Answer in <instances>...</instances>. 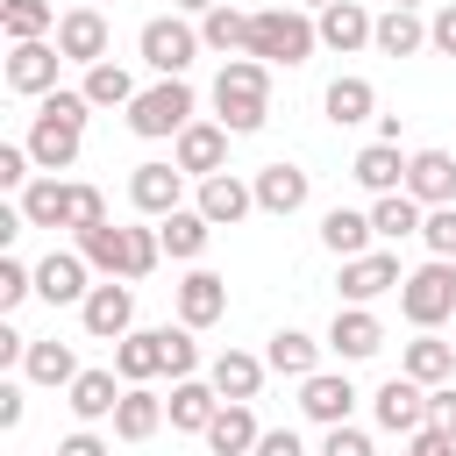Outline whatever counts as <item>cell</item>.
Wrapping results in <instances>:
<instances>
[{
	"instance_id": "cell-1",
	"label": "cell",
	"mask_w": 456,
	"mask_h": 456,
	"mask_svg": "<svg viewBox=\"0 0 456 456\" xmlns=\"http://www.w3.org/2000/svg\"><path fill=\"white\" fill-rule=\"evenodd\" d=\"M86 114H93V100L86 93H50L43 107H36V128H28V157H36V171H71L78 164V135H86Z\"/></svg>"
},
{
	"instance_id": "cell-2",
	"label": "cell",
	"mask_w": 456,
	"mask_h": 456,
	"mask_svg": "<svg viewBox=\"0 0 456 456\" xmlns=\"http://www.w3.org/2000/svg\"><path fill=\"white\" fill-rule=\"evenodd\" d=\"M214 107H221V128H228V135H256V128L271 121V64L228 57L221 78H214Z\"/></svg>"
},
{
	"instance_id": "cell-3",
	"label": "cell",
	"mask_w": 456,
	"mask_h": 456,
	"mask_svg": "<svg viewBox=\"0 0 456 456\" xmlns=\"http://www.w3.org/2000/svg\"><path fill=\"white\" fill-rule=\"evenodd\" d=\"M314 43H321V21H306L299 7H256L242 57H256V64H306Z\"/></svg>"
},
{
	"instance_id": "cell-4",
	"label": "cell",
	"mask_w": 456,
	"mask_h": 456,
	"mask_svg": "<svg viewBox=\"0 0 456 456\" xmlns=\"http://www.w3.org/2000/svg\"><path fill=\"white\" fill-rule=\"evenodd\" d=\"M192 107H200V100H192V86H185V78H157V86H142V93H135L128 128H135L142 142H164V135L178 142V135L192 128Z\"/></svg>"
},
{
	"instance_id": "cell-5",
	"label": "cell",
	"mask_w": 456,
	"mask_h": 456,
	"mask_svg": "<svg viewBox=\"0 0 456 456\" xmlns=\"http://www.w3.org/2000/svg\"><path fill=\"white\" fill-rule=\"evenodd\" d=\"M399 314H406L420 335H435V328L456 314V264H449V256H428L420 271H406V285H399Z\"/></svg>"
},
{
	"instance_id": "cell-6",
	"label": "cell",
	"mask_w": 456,
	"mask_h": 456,
	"mask_svg": "<svg viewBox=\"0 0 456 456\" xmlns=\"http://www.w3.org/2000/svg\"><path fill=\"white\" fill-rule=\"evenodd\" d=\"M135 50H142V64H150L157 78H185V71H192V57H200L207 43H200V28H192L185 14H157V21H142Z\"/></svg>"
},
{
	"instance_id": "cell-7",
	"label": "cell",
	"mask_w": 456,
	"mask_h": 456,
	"mask_svg": "<svg viewBox=\"0 0 456 456\" xmlns=\"http://www.w3.org/2000/svg\"><path fill=\"white\" fill-rule=\"evenodd\" d=\"M57 64H64L57 36H50V43H14V50H7V93L50 100V93H57Z\"/></svg>"
},
{
	"instance_id": "cell-8",
	"label": "cell",
	"mask_w": 456,
	"mask_h": 456,
	"mask_svg": "<svg viewBox=\"0 0 456 456\" xmlns=\"http://www.w3.org/2000/svg\"><path fill=\"white\" fill-rule=\"evenodd\" d=\"M399 285H406V271H399L392 249H363V256L342 264V306H370V299H385Z\"/></svg>"
},
{
	"instance_id": "cell-9",
	"label": "cell",
	"mask_w": 456,
	"mask_h": 456,
	"mask_svg": "<svg viewBox=\"0 0 456 456\" xmlns=\"http://www.w3.org/2000/svg\"><path fill=\"white\" fill-rule=\"evenodd\" d=\"M370 413H378L385 435H420V428H428V385H413V378L399 370V378H385V385L370 392Z\"/></svg>"
},
{
	"instance_id": "cell-10",
	"label": "cell",
	"mask_w": 456,
	"mask_h": 456,
	"mask_svg": "<svg viewBox=\"0 0 456 456\" xmlns=\"http://www.w3.org/2000/svg\"><path fill=\"white\" fill-rule=\"evenodd\" d=\"M78 321H86V335H100V342H121V335H135V292H128L121 278H107V285H93V292H86Z\"/></svg>"
},
{
	"instance_id": "cell-11",
	"label": "cell",
	"mask_w": 456,
	"mask_h": 456,
	"mask_svg": "<svg viewBox=\"0 0 456 456\" xmlns=\"http://www.w3.org/2000/svg\"><path fill=\"white\" fill-rule=\"evenodd\" d=\"M93 278V264L78 256V249H50L43 264H36V299H50V306H86V285Z\"/></svg>"
},
{
	"instance_id": "cell-12",
	"label": "cell",
	"mask_w": 456,
	"mask_h": 456,
	"mask_svg": "<svg viewBox=\"0 0 456 456\" xmlns=\"http://www.w3.org/2000/svg\"><path fill=\"white\" fill-rule=\"evenodd\" d=\"M171 164H178L185 178H214V171H228V128H221V121H192V128L171 142Z\"/></svg>"
},
{
	"instance_id": "cell-13",
	"label": "cell",
	"mask_w": 456,
	"mask_h": 456,
	"mask_svg": "<svg viewBox=\"0 0 456 456\" xmlns=\"http://www.w3.org/2000/svg\"><path fill=\"white\" fill-rule=\"evenodd\" d=\"M128 200H135V214L164 221V214H178V200H185V171H178V164H135V171H128Z\"/></svg>"
},
{
	"instance_id": "cell-14",
	"label": "cell",
	"mask_w": 456,
	"mask_h": 456,
	"mask_svg": "<svg viewBox=\"0 0 456 456\" xmlns=\"http://www.w3.org/2000/svg\"><path fill=\"white\" fill-rule=\"evenodd\" d=\"M328 349H335L342 363H363V356L385 349V321H378L370 306H335V321H328Z\"/></svg>"
},
{
	"instance_id": "cell-15",
	"label": "cell",
	"mask_w": 456,
	"mask_h": 456,
	"mask_svg": "<svg viewBox=\"0 0 456 456\" xmlns=\"http://www.w3.org/2000/svg\"><path fill=\"white\" fill-rule=\"evenodd\" d=\"M121 370H78L71 385H64V406L78 413V428H100V420H114V406H121Z\"/></svg>"
},
{
	"instance_id": "cell-16",
	"label": "cell",
	"mask_w": 456,
	"mask_h": 456,
	"mask_svg": "<svg viewBox=\"0 0 456 456\" xmlns=\"http://www.w3.org/2000/svg\"><path fill=\"white\" fill-rule=\"evenodd\" d=\"M249 185H256V214H278V221L299 214V207L314 200V178H306L299 164H264Z\"/></svg>"
},
{
	"instance_id": "cell-17",
	"label": "cell",
	"mask_w": 456,
	"mask_h": 456,
	"mask_svg": "<svg viewBox=\"0 0 456 456\" xmlns=\"http://www.w3.org/2000/svg\"><path fill=\"white\" fill-rule=\"evenodd\" d=\"M214 228H235L242 214H256V185L249 178H235V171H214V178H200V200H192Z\"/></svg>"
},
{
	"instance_id": "cell-18",
	"label": "cell",
	"mask_w": 456,
	"mask_h": 456,
	"mask_svg": "<svg viewBox=\"0 0 456 456\" xmlns=\"http://www.w3.org/2000/svg\"><path fill=\"white\" fill-rule=\"evenodd\" d=\"M228 314V278L221 271H185L178 278V328H214Z\"/></svg>"
},
{
	"instance_id": "cell-19",
	"label": "cell",
	"mask_w": 456,
	"mask_h": 456,
	"mask_svg": "<svg viewBox=\"0 0 456 456\" xmlns=\"http://www.w3.org/2000/svg\"><path fill=\"white\" fill-rule=\"evenodd\" d=\"M264 370H271L264 356H249V349H221V356L207 363V385H214L228 406H249V399L264 392Z\"/></svg>"
},
{
	"instance_id": "cell-20",
	"label": "cell",
	"mask_w": 456,
	"mask_h": 456,
	"mask_svg": "<svg viewBox=\"0 0 456 456\" xmlns=\"http://www.w3.org/2000/svg\"><path fill=\"white\" fill-rule=\"evenodd\" d=\"M57 50L71 57V64H107V14L100 7H71L64 21H57Z\"/></svg>"
},
{
	"instance_id": "cell-21",
	"label": "cell",
	"mask_w": 456,
	"mask_h": 456,
	"mask_svg": "<svg viewBox=\"0 0 456 456\" xmlns=\"http://www.w3.org/2000/svg\"><path fill=\"white\" fill-rule=\"evenodd\" d=\"M406 164H413V157H399V142H363L356 164H349V178H356L370 200H385V192H406Z\"/></svg>"
},
{
	"instance_id": "cell-22",
	"label": "cell",
	"mask_w": 456,
	"mask_h": 456,
	"mask_svg": "<svg viewBox=\"0 0 456 456\" xmlns=\"http://www.w3.org/2000/svg\"><path fill=\"white\" fill-rule=\"evenodd\" d=\"M349 406H356V385L335 378V370H314V378L299 385V413L321 420V428H349Z\"/></svg>"
},
{
	"instance_id": "cell-23",
	"label": "cell",
	"mask_w": 456,
	"mask_h": 456,
	"mask_svg": "<svg viewBox=\"0 0 456 456\" xmlns=\"http://www.w3.org/2000/svg\"><path fill=\"white\" fill-rule=\"evenodd\" d=\"M221 406H228V399H221L207 378H178V385H171V399H164V413H171V428H178V435H207Z\"/></svg>"
},
{
	"instance_id": "cell-24",
	"label": "cell",
	"mask_w": 456,
	"mask_h": 456,
	"mask_svg": "<svg viewBox=\"0 0 456 456\" xmlns=\"http://www.w3.org/2000/svg\"><path fill=\"white\" fill-rule=\"evenodd\" d=\"M406 192H413L420 207H456V157H449V150H413Z\"/></svg>"
},
{
	"instance_id": "cell-25",
	"label": "cell",
	"mask_w": 456,
	"mask_h": 456,
	"mask_svg": "<svg viewBox=\"0 0 456 456\" xmlns=\"http://www.w3.org/2000/svg\"><path fill=\"white\" fill-rule=\"evenodd\" d=\"M399 370L413 378V385H456V342H442V335H413L406 349H399Z\"/></svg>"
},
{
	"instance_id": "cell-26",
	"label": "cell",
	"mask_w": 456,
	"mask_h": 456,
	"mask_svg": "<svg viewBox=\"0 0 456 456\" xmlns=\"http://www.w3.org/2000/svg\"><path fill=\"white\" fill-rule=\"evenodd\" d=\"M370 36H378V21H370L356 0H335V7H321V50L349 57V50H363Z\"/></svg>"
},
{
	"instance_id": "cell-27",
	"label": "cell",
	"mask_w": 456,
	"mask_h": 456,
	"mask_svg": "<svg viewBox=\"0 0 456 456\" xmlns=\"http://www.w3.org/2000/svg\"><path fill=\"white\" fill-rule=\"evenodd\" d=\"M114 370H121V385H150V378L164 370V328L121 335V342H114Z\"/></svg>"
},
{
	"instance_id": "cell-28",
	"label": "cell",
	"mask_w": 456,
	"mask_h": 456,
	"mask_svg": "<svg viewBox=\"0 0 456 456\" xmlns=\"http://www.w3.org/2000/svg\"><path fill=\"white\" fill-rule=\"evenodd\" d=\"M207 235H214V221H207L200 207H178V214L157 221V242H164V256H178V264H200Z\"/></svg>"
},
{
	"instance_id": "cell-29",
	"label": "cell",
	"mask_w": 456,
	"mask_h": 456,
	"mask_svg": "<svg viewBox=\"0 0 456 456\" xmlns=\"http://www.w3.org/2000/svg\"><path fill=\"white\" fill-rule=\"evenodd\" d=\"M157 428H164V399L150 385H128L121 406H114V442H150Z\"/></svg>"
},
{
	"instance_id": "cell-30",
	"label": "cell",
	"mask_w": 456,
	"mask_h": 456,
	"mask_svg": "<svg viewBox=\"0 0 456 456\" xmlns=\"http://www.w3.org/2000/svg\"><path fill=\"white\" fill-rule=\"evenodd\" d=\"M321 107H328V121H335V128H356V121H370L378 86H370V78H356V71H342V78L321 93Z\"/></svg>"
},
{
	"instance_id": "cell-31",
	"label": "cell",
	"mask_w": 456,
	"mask_h": 456,
	"mask_svg": "<svg viewBox=\"0 0 456 456\" xmlns=\"http://www.w3.org/2000/svg\"><path fill=\"white\" fill-rule=\"evenodd\" d=\"M264 363H271L278 378H299V385H306V378L321 370V342H314V335H299V328H278V335H271V349H264Z\"/></svg>"
},
{
	"instance_id": "cell-32",
	"label": "cell",
	"mask_w": 456,
	"mask_h": 456,
	"mask_svg": "<svg viewBox=\"0 0 456 456\" xmlns=\"http://www.w3.org/2000/svg\"><path fill=\"white\" fill-rule=\"evenodd\" d=\"M256 442H264V428H256L249 406H221L214 428H207V449L214 456H256Z\"/></svg>"
},
{
	"instance_id": "cell-33",
	"label": "cell",
	"mask_w": 456,
	"mask_h": 456,
	"mask_svg": "<svg viewBox=\"0 0 456 456\" xmlns=\"http://www.w3.org/2000/svg\"><path fill=\"white\" fill-rule=\"evenodd\" d=\"M57 7L50 0H0V28H7V43H50L57 36Z\"/></svg>"
},
{
	"instance_id": "cell-34",
	"label": "cell",
	"mask_w": 456,
	"mask_h": 456,
	"mask_svg": "<svg viewBox=\"0 0 456 456\" xmlns=\"http://www.w3.org/2000/svg\"><path fill=\"white\" fill-rule=\"evenodd\" d=\"M370 235H378V228H370V214H356V207H328V214H321V242H328L342 264H349V256H363V249H370Z\"/></svg>"
},
{
	"instance_id": "cell-35",
	"label": "cell",
	"mask_w": 456,
	"mask_h": 456,
	"mask_svg": "<svg viewBox=\"0 0 456 456\" xmlns=\"http://www.w3.org/2000/svg\"><path fill=\"white\" fill-rule=\"evenodd\" d=\"M385 57H413V50H428V21L413 14V7H385L378 14V36H370Z\"/></svg>"
},
{
	"instance_id": "cell-36",
	"label": "cell",
	"mask_w": 456,
	"mask_h": 456,
	"mask_svg": "<svg viewBox=\"0 0 456 456\" xmlns=\"http://www.w3.org/2000/svg\"><path fill=\"white\" fill-rule=\"evenodd\" d=\"M14 207H21L28 228H64V214H71V185H64V178H36Z\"/></svg>"
},
{
	"instance_id": "cell-37",
	"label": "cell",
	"mask_w": 456,
	"mask_h": 456,
	"mask_svg": "<svg viewBox=\"0 0 456 456\" xmlns=\"http://www.w3.org/2000/svg\"><path fill=\"white\" fill-rule=\"evenodd\" d=\"M420 221H428V207H420L413 192H385V200L370 207V228H378L385 242H406V235H420Z\"/></svg>"
},
{
	"instance_id": "cell-38",
	"label": "cell",
	"mask_w": 456,
	"mask_h": 456,
	"mask_svg": "<svg viewBox=\"0 0 456 456\" xmlns=\"http://www.w3.org/2000/svg\"><path fill=\"white\" fill-rule=\"evenodd\" d=\"M200 43L221 50V57H242V50H249V14H235V7L221 0L214 14H200Z\"/></svg>"
},
{
	"instance_id": "cell-39",
	"label": "cell",
	"mask_w": 456,
	"mask_h": 456,
	"mask_svg": "<svg viewBox=\"0 0 456 456\" xmlns=\"http://www.w3.org/2000/svg\"><path fill=\"white\" fill-rule=\"evenodd\" d=\"M78 93H86L93 107H135V93H142V86L128 78V64H114V57H107V64H93V71H86V86H78Z\"/></svg>"
},
{
	"instance_id": "cell-40",
	"label": "cell",
	"mask_w": 456,
	"mask_h": 456,
	"mask_svg": "<svg viewBox=\"0 0 456 456\" xmlns=\"http://www.w3.org/2000/svg\"><path fill=\"white\" fill-rule=\"evenodd\" d=\"M78 256L93 264V271H107V278H128V228H93V235H78Z\"/></svg>"
},
{
	"instance_id": "cell-41",
	"label": "cell",
	"mask_w": 456,
	"mask_h": 456,
	"mask_svg": "<svg viewBox=\"0 0 456 456\" xmlns=\"http://www.w3.org/2000/svg\"><path fill=\"white\" fill-rule=\"evenodd\" d=\"M21 370H28V385H71L78 378V356H71V342H28Z\"/></svg>"
},
{
	"instance_id": "cell-42",
	"label": "cell",
	"mask_w": 456,
	"mask_h": 456,
	"mask_svg": "<svg viewBox=\"0 0 456 456\" xmlns=\"http://www.w3.org/2000/svg\"><path fill=\"white\" fill-rule=\"evenodd\" d=\"M64 228H71V235L107 228V200H100V185H71V214H64Z\"/></svg>"
},
{
	"instance_id": "cell-43",
	"label": "cell",
	"mask_w": 456,
	"mask_h": 456,
	"mask_svg": "<svg viewBox=\"0 0 456 456\" xmlns=\"http://www.w3.org/2000/svg\"><path fill=\"white\" fill-rule=\"evenodd\" d=\"M164 370H171V385L200 370V342H192V328H164Z\"/></svg>"
},
{
	"instance_id": "cell-44",
	"label": "cell",
	"mask_w": 456,
	"mask_h": 456,
	"mask_svg": "<svg viewBox=\"0 0 456 456\" xmlns=\"http://www.w3.org/2000/svg\"><path fill=\"white\" fill-rule=\"evenodd\" d=\"M420 242H428V256H449V264H456V207H428Z\"/></svg>"
},
{
	"instance_id": "cell-45",
	"label": "cell",
	"mask_w": 456,
	"mask_h": 456,
	"mask_svg": "<svg viewBox=\"0 0 456 456\" xmlns=\"http://www.w3.org/2000/svg\"><path fill=\"white\" fill-rule=\"evenodd\" d=\"M28 292H36V271H28L21 256H0V314H14Z\"/></svg>"
},
{
	"instance_id": "cell-46",
	"label": "cell",
	"mask_w": 456,
	"mask_h": 456,
	"mask_svg": "<svg viewBox=\"0 0 456 456\" xmlns=\"http://www.w3.org/2000/svg\"><path fill=\"white\" fill-rule=\"evenodd\" d=\"M28 171H36L28 142H0V185H7V192H28V185H36Z\"/></svg>"
},
{
	"instance_id": "cell-47",
	"label": "cell",
	"mask_w": 456,
	"mask_h": 456,
	"mask_svg": "<svg viewBox=\"0 0 456 456\" xmlns=\"http://www.w3.org/2000/svg\"><path fill=\"white\" fill-rule=\"evenodd\" d=\"M321 456H378V449H370V435H363V428H328Z\"/></svg>"
},
{
	"instance_id": "cell-48",
	"label": "cell",
	"mask_w": 456,
	"mask_h": 456,
	"mask_svg": "<svg viewBox=\"0 0 456 456\" xmlns=\"http://www.w3.org/2000/svg\"><path fill=\"white\" fill-rule=\"evenodd\" d=\"M428 43H435L442 57H456V0H442V7L428 14Z\"/></svg>"
},
{
	"instance_id": "cell-49",
	"label": "cell",
	"mask_w": 456,
	"mask_h": 456,
	"mask_svg": "<svg viewBox=\"0 0 456 456\" xmlns=\"http://www.w3.org/2000/svg\"><path fill=\"white\" fill-rule=\"evenodd\" d=\"M428 428L456 435V385H435V392H428Z\"/></svg>"
},
{
	"instance_id": "cell-50",
	"label": "cell",
	"mask_w": 456,
	"mask_h": 456,
	"mask_svg": "<svg viewBox=\"0 0 456 456\" xmlns=\"http://www.w3.org/2000/svg\"><path fill=\"white\" fill-rule=\"evenodd\" d=\"M399 456H456V435H442V428H420V435H406V449Z\"/></svg>"
},
{
	"instance_id": "cell-51",
	"label": "cell",
	"mask_w": 456,
	"mask_h": 456,
	"mask_svg": "<svg viewBox=\"0 0 456 456\" xmlns=\"http://www.w3.org/2000/svg\"><path fill=\"white\" fill-rule=\"evenodd\" d=\"M256 456H306V449H299V435H292V428H264Z\"/></svg>"
},
{
	"instance_id": "cell-52",
	"label": "cell",
	"mask_w": 456,
	"mask_h": 456,
	"mask_svg": "<svg viewBox=\"0 0 456 456\" xmlns=\"http://www.w3.org/2000/svg\"><path fill=\"white\" fill-rule=\"evenodd\" d=\"M57 456H107V442H100L93 428H78V435H64V442H57Z\"/></svg>"
},
{
	"instance_id": "cell-53",
	"label": "cell",
	"mask_w": 456,
	"mask_h": 456,
	"mask_svg": "<svg viewBox=\"0 0 456 456\" xmlns=\"http://www.w3.org/2000/svg\"><path fill=\"white\" fill-rule=\"evenodd\" d=\"M21 413H28L21 385H0V428H21Z\"/></svg>"
},
{
	"instance_id": "cell-54",
	"label": "cell",
	"mask_w": 456,
	"mask_h": 456,
	"mask_svg": "<svg viewBox=\"0 0 456 456\" xmlns=\"http://www.w3.org/2000/svg\"><path fill=\"white\" fill-rule=\"evenodd\" d=\"M221 0H171V14H214Z\"/></svg>"
},
{
	"instance_id": "cell-55",
	"label": "cell",
	"mask_w": 456,
	"mask_h": 456,
	"mask_svg": "<svg viewBox=\"0 0 456 456\" xmlns=\"http://www.w3.org/2000/svg\"><path fill=\"white\" fill-rule=\"evenodd\" d=\"M299 7H335V0H299Z\"/></svg>"
},
{
	"instance_id": "cell-56",
	"label": "cell",
	"mask_w": 456,
	"mask_h": 456,
	"mask_svg": "<svg viewBox=\"0 0 456 456\" xmlns=\"http://www.w3.org/2000/svg\"><path fill=\"white\" fill-rule=\"evenodd\" d=\"M392 7H420V0H392Z\"/></svg>"
},
{
	"instance_id": "cell-57",
	"label": "cell",
	"mask_w": 456,
	"mask_h": 456,
	"mask_svg": "<svg viewBox=\"0 0 456 456\" xmlns=\"http://www.w3.org/2000/svg\"><path fill=\"white\" fill-rule=\"evenodd\" d=\"M86 7H100V0H86Z\"/></svg>"
}]
</instances>
